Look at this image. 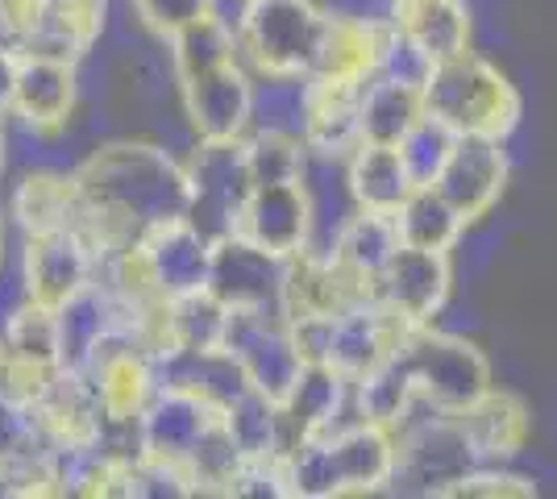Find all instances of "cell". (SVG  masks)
<instances>
[{"mask_svg": "<svg viewBox=\"0 0 557 499\" xmlns=\"http://www.w3.org/2000/svg\"><path fill=\"white\" fill-rule=\"evenodd\" d=\"M84 191V234L96 246L100 262L129 250L134 241L163 225L191 216V175L187 163L163 142L116 138L96 146L75 166Z\"/></svg>", "mask_w": 557, "mask_h": 499, "instance_id": "cell-1", "label": "cell"}, {"mask_svg": "<svg viewBox=\"0 0 557 499\" xmlns=\"http://www.w3.org/2000/svg\"><path fill=\"white\" fill-rule=\"evenodd\" d=\"M287 499L383 496L395 475V433L349 416L325 437H308L283 450Z\"/></svg>", "mask_w": 557, "mask_h": 499, "instance_id": "cell-2", "label": "cell"}, {"mask_svg": "<svg viewBox=\"0 0 557 499\" xmlns=\"http://www.w3.org/2000/svg\"><path fill=\"white\" fill-rule=\"evenodd\" d=\"M424 113L449 125L458 138H499L508 142L524 117L520 88L491 59L466 50L437 63L424 79Z\"/></svg>", "mask_w": 557, "mask_h": 499, "instance_id": "cell-3", "label": "cell"}, {"mask_svg": "<svg viewBox=\"0 0 557 499\" xmlns=\"http://www.w3.org/2000/svg\"><path fill=\"white\" fill-rule=\"evenodd\" d=\"M333 4L325 0H237V50L258 79H308Z\"/></svg>", "mask_w": 557, "mask_h": 499, "instance_id": "cell-4", "label": "cell"}, {"mask_svg": "<svg viewBox=\"0 0 557 499\" xmlns=\"http://www.w3.org/2000/svg\"><path fill=\"white\" fill-rule=\"evenodd\" d=\"M395 358L417 387V400L433 412L458 416L483 391L495 387V371H491V358L483 354V346H474L462 333L437 329V325L408 329Z\"/></svg>", "mask_w": 557, "mask_h": 499, "instance_id": "cell-5", "label": "cell"}, {"mask_svg": "<svg viewBox=\"0 0 557 499\" xmlns=\"http://www.w3.org/2000/svg\"><path fill=\"white\" fill-rule=\"evenodd\" d=\"M191 142H237L255 129L258 75L237 59H221L196 72L171 75Z\"/></svg>", "mask_w": 557, "mask_h": 499, "instance_id": "cell-6", "label": "cell"}, {"mask_svg": "<svg viewBox=\"0 0 557 499\" xmlns=\"http://www.w3.org/2000/svg\"><path fill=\"white\" fill-rule=\"evenodd\" d=\"M474 466L458 416L420 404L412 421L395 433L392 491L404 496H445V487Z\"/></svg>", "mask_w": 557, "mask_h": 499, "instance_id": "cell-7", "label": "cell"}, {"mask_svg": "<svg viewBox=\"0 0 557 499\" xmlns=\"http://www.w3.org/2000/svg\"><path fill=\"white\" fill-rule=\"evenodd\" d=\"M96 387V400L104 408L109 428H134L141 408L163 387V362L141 346L125 325H113L96 341L88 358L75 366Z\"/></svg>", "mask_w": 557, "mask_h": 499, "instance_id": "cell-8", "label": "cell"}, {"mask_svg": "<svg viewBox=\"0 0 557 499\" xmlns=\"http://www.w3.org/2000/svg\"><path fill=\"white\" fill-rule=\"evenodd\" d=\"M225 354L242 366L246 383L283 404L304 371V354L278 309H230Z\"/></svg>", "mask_w": 557, "mask_h": 499, "instance_id": "cell-9", "label": "cell"}, {"mask_svg": "<svg viewBox=\"0 0 557 499\" xmlns=\"http://www.w3.org/2000/svg\"><path fill=\"white\" fill-rule=\"evenodd\" d=\"M96 279H100V254L84 229H50L22 238L17 284L25 300L59 312L75 296H84Z\"/></svg>", "mask_w": 557, "mask_h": 499, "instance_id": "cell-10", "label": "cell"}, {"mask_svg": "<svg viewBox=\"0 0 557 499\" xmlns=\"http://www.w3.org/2000/svg\"><path fill=\"white\" fill-rule=\"evenodd\" d=\"M216 421H221V408L209 404L200 391L163 379V387L150 396V404L134 421V450L146 462H163L187 475L191 453L205 446Z\"/></svg>", "mask_w": 557, "mask_h": 499, "instance_id": "cell-11", "label": "cell"}, {"mask_svg": "<svg viewBox=\"0 0 557 499\" xmlns=\"http://www.w3.org/2000/svg\"><path fill=\"white\" fill-rule=\"evenodd\" d=\"M134 262L159 300H184L209 291L212 238L191 216L163 221L134 241Z\"/></svg>", "mask_w": 557, "mask_h": 499, "instance_id": "cell-12", "label": "cell"}, {"mask_svg": "<svg viewBox=\"0 0 557 499\" xmlns=\"http://www.w3.org/2000/svg\"><path fill=\"white\" fill-rule=\"evenodd\" d=\"M454 291V254L417 250V246H395V254L374 275V300L399 316L408 329L437 325V316L449 304Z\"/></svg>", "mask_w": 557, "mask_h": 499, "instance_id": "cell-13", "label": "cell"}, {"mask_svg": "<svg viewBox=\"0 0 557 499\" xmlns=\"http://www.w3.org/2000/svg\"><path fill=\"white\" fill-rule=\"evenodd\" d=\"M230 234L255 241L275 259H292L317 241V213L304 179L292 184H255L233 213Z\"/></svg>", "mask_w": 557, "mask_h": 499, "instance_id": "cell-14", "label": "cell"}, {"mask_svg": "<svg viewBox=\"0 0 557 499\" xmlns=\"http://www.w3.org/2000/svg\"><path fill=\"white\" fill-rule=\"evenodd\" d=\"M29 425L50 450L63 453V458L92 453L109 441V421H104V408L96 400V387L75 366H63L54 375L47 396L29 412Z\"/></svg>", "mask_w": 557, "mask_h": 499, "instance_id": "cell-15", "label": "cell"}, {"mask_svg": "<svg viewBox=\"0 0 557 499\" xmlns=\"http://www.w3.org/2000/svg\"><path fill=\"white\" fill-rule=\"evenodd\" d=\"M387 42H392L387 13L342 4V9L329 13L325 38H321V54H317L312 75L317 79H333V84H349V88H362L383 67Z\"/></svg>", "mask_w": 557, "mask_h": 499, "instance_id": "cell-16", "label": "cell"}, {"mask_svg": "<svg viewBox=\"0 0 557 499\" xmlns=\"http://www.w3.org/2000/svg\"><path fill=\"white\" fill-rule=\"evenodd\" d=\"M508 142H499V138H458L449 159H445L442 175L433 179V188L458 209V216L470 229L483 216L495 213V204L508 191Z\"/></svg>", "mask_w": 557, "mask_h": 499, "instance_id": "cell-17", "label": "cell"}, {"mask_svg": "<svg viewBox=\"0 0 557 499\" xmlns=\"http://www.w3.org/2000/svg\"><path fill=\"white\" fill-rule=\"evenodd\" d=\"M184 163L191 175V221L209 238L230 234L233 213L250 191L242 138L237 142H191Z\"/></svg>", "mask_w": 557, "mask_h": 499, "instance_id": "cell-18", "label": "cell"}, {"mask_svg": "<svg viewBox=\"0 0 557 499\" xmlns=\"http://www.w3.org/2000/svg\"><path fill=\"white\" fill-rule=\"evenodd\" d=\"M79 104V63L54 54L17 50V84H13V117L29 134H63Z\"/></svg>", "mask_w": 557, "mask_h": 499, "instance_id": "cell-19", "label": "cell"}, {"mask_svg": "<svg viewBox=\"0 0 557 499\" xmlns=\"http://www.w3.org/2000/svg\"><path fill=\"white\" fill-rule=\"evenodd\" d=\"M404 337H408V325H404L399 316H392V312L371 296V300H358V304H349L346 312L329 316L325 354H321V362L354 383L358 375L374 371L379 362H387V358L399 350Z\"/></svg>", "mask_w": 557, "mask_h": 499, "instance_id": "cell-20", "label": "cell"}, {"mask_svg": "<svg viewBox=\"0 0 557 499\" xmlns=\"http://www.w3.org/2000/svg\"><path fill=\"white\" fill-rule=\"evenodd\" d=\"M358 300H371V287L346 275L325 250L308 246L300 254L283 259V279H278L275 309L283 321H304V316H337Z\"/></svg>", "mask_w": 557, "mask_h": 499, "instance_id": "cell-21", "label": "cell"}, {"mask_svg": "<svg viewBox=\"0 0 557 499\" xmlns=\"http://www.w3.org/2000/svg\"><path fill=\"white\" fill-rule=\"evenodd\" d=\"M283 259L267 254L255 241L221 234L212 238L209 291L225 309H275Z\"/></svg>", "mask_w": 557, "mask_h": 499, "instance_id": "cell-22", "label": "cell"}, {"mask_svg": "<svg viewBox=\"0 0 557 499\" xmlns=\"http://www.w3.org/2000/svg\"><path fill=\"white\" fill-rule=\"evenodd\" d=\"M362 88L333 84V79H304L300 100V138L312 159H346L362 142V117H358Z\"/></svg>", "mask_w": 557, "mask_h": 499, "instance_id": "cell-23", "label": "cell"}, {"mask_svg": "<svg viewBox=\"0 0 557 499\" xmlns=\"http://www.w3.org/2000/svg\"><path fill=\"white\" fill-rule=\"evenodd\" d=\"M458 425L474 462H516L533 437V408L508 387H491L466 412H458Z\"/></svg>", "mask_w": 557, "mask_h": 499, "instance_id": "cell-24", "label": "cell"}, {"mask_svg": "<svg viewBox=\"0 0 557 499\" xmlns=\"http://www.w3.org/2000/svg\"><path fill=\"white\" fill-rule=\"evenodd\" d=\"M387 22L399 38L437 67L445 59H458L474 38V13L466 0H387Z\"/></svg>", "mask_w": 557, "mask_h": 499, "instance_id": "cell-25", "label": "cell"}, {"mask_svg": "<svg viewBox=\"0 0 557 499\" xmlns=\"http://www.w3.org/2000/svg\"><path fill=\"white\" fill-rule=\"evenodd\" d=\"M278 408H283V425H287V446L308 441V437H325L354 416L349 412V379L325 362H304L300 379Z\"/></svg>", "mask_w": 557, "mask_h": 499, "instance_id": "cell-26", "label": "cell"}, {"mask_svg": "<svg viewBox=\"0 0 557 499\" xmlns=\"http://www.w3.org/2000/svg\"><path fill=\"white\" fill-rule=\"evenodd\" d=\"M342 175H346V191L354 209H367V213H387L392 216L408 191L417 188L412 171L404 163L399 146L387 142H358L342 159Z\"/></svg>", "mask_w": 557, "mask_h": 499, "instance_id": "cell-27", "label": "cell"}, {"mask_svg": "<svg viewBox=\"0 0 557 499\" xmlns=\"http://www.w3.org/2000/svg\"><path fill=\"white\" fill-rule=\"evenodd\" d=\"M9 221L25 234L79 229L84 225V191L75 171H29L13 188Z\"/></svg>", "mask_w": 557, "mask_h": 499, "instance_id": "cell-28", "label": "cell"}, {"mask_svg": "<svg viewBox=\"0 0 557 499\" xmlns=\"http://www.w3.org/2000/svg\"><path fill=\"white\" fill-rule=\"evenodd\" d=\"M104 29H109V0H47L42 22L22 50L84 63L96 42L104 38Z\"/></svg>", "mask_w": 557, "mask_h": 499, "instance_id": "cell-29", "label": "cell"}, {"mask_svg": "<svg viewBox=\"0 0 557 499\" xmlns=\"http://www.w3.org/2000/svg\"><path fill=\"white\" fill-rule=\"evenodd\" d=\"M399 234H395V221L387 213H367V209H349V216L337 225V234L329 238L325 254L346 275H354L358 284L371 287L374 296V275L383 271V262L395 254Z\"/></svg>", "mask_w": 557, "mask_h": 499, "instance_id": "cell-30", "label": "cell"}, {"mask_svg": "<svg viewBox=\"0 0 557 499\" xmlns=\"http://www.w3.org/2000/svg\"><path fill=\"white\" fill-rule=\"evenodd\" d=\"M358 117H362V142L399 146V138L424 117V84L374 75L371 84H362Z\"/></svg>", "mask_w": 557, "mask_h": 499, "instance_id": "cell-31", "label": "cell"}, {"mask_svg": "<svg viewBox=\"0 0 557 499\" xmlns=\"http://www.w3.org/2000/svg\"><path fill=\"white\" fill-rule=\"evenodd\" d=\"M420 408L417 400V387L408 379V371L399 366V358H387V362H379L374 371L367 375H358V379L349 383V412L358 416V421H371L379 428H399L412 421V412Z\"/></svg>", "mask_w": 557, "mask_h": 499, "instance_id": "cell-32", "label": "cell"}, {"mask_svg": "<svg viewBox=\"0 0 557 499\" xmlns=\"http://www.w3.org/2000/svg\"><path fill=\"white\" fill-rule=\"evenodd\" d=\"M392 221L399 241L404 246H417V250L454 254L466 238V221L433 184H417V188L408 191V200L395 209Z\"/></svg>", "mask_w": 557, "mask_h": 499, "instance_id": "cell-33", "label": "cell"}, {"mask_svg": "<svg viewBox=\"0 0 557 499\" xmlns=\"http://www.w3.org/2000/svg\"><path fill=\"white\" fill-rule=\"evenodd\" d=\"M221 421L230 428L233 446L246 462L258 458H278L287 450V425H283V408L275 400H267L262 391L246 387L237 400L221 408Z\"/></svg>", "mask_w": 557, "mask_h": 499, "instance_id": "cell-34", "label": "cell"}, {"mask_svg": "<svg viewBox=\"0 0 557 499\" xmlns=\"http://www.w3.org/2000/svg\"><path fill=\"white\" fill-rule=\"evenodd\" d=\"M225 325H230V309H225L212 291H196V296H184V300H171V304H166L171 358L225 350ZM171 358H166V362H171Z\"/></svg>", "mask_w": 557, "mask_h": 499, "instance_id": "cell-35", "label": "cell"}, {"mask_svg": "<svg viewBox=\"0 0 557 499\" xmlns=\"http://www.w3.org/2000/svg\"><path fill=\"white\" fill-rule=\"evenodd\" d=\"M246 171H250V188L255 184H292L304 179V171L312 163L308 146L296 129H275V125H255L246 138Z\"/></svg>", "mask_w": 557, "mask_h": 499, "instance_id": "cell-36", "label": "cell"}, {"mask_svg": "<svg viewBox=\"0 0 557 499\" xmlns=\"http://www.w3.org/2000/svg\"><path fill=\"white\" fill-rule=\"evenodd\" d=\"M4 350L17 362H38V366H63V346H59V312L42 309L34 300H17L0 321Z\"/></svg>", "mask_w": 557, "mask_h": 499, "instance_id": "cell-37", "label": "cell"}, {"mask_svg": "<svg viewBox=\"0 0 557 499\" xmlns=\"http://www.w3.org/2000/svg\"><path fill=\"white\" fill-rule=\"evenodd\" d=\"M445 496L454 499H524L536 496V478L516 471L511 462H474L466 475H458Z\"/></svg>", "mask_w": 557, "mask_h": 499, "instance_id": "cell-38", "label": "cell"}, {"mask_svg": "<svg viewBox=\"0 0 557 499\" xmlns=\"http://www.w3.org/2000/svg\"><path fill=\"white\" fill-rule=\"evenodd\" d=\"M454 142H458V134H454L449 125H442L437 117L424 113V117L399 138V154H404V163H408L417 184H433V179L442 175V166H445V159H449Z\"/></svg>", "mask_w": 557, "mask_h": 499, "instance_id": "cell-39", "label": "cell"}, {"mask_svg": "<svg viewBox=\"0 0 557 499\" xmlns=\"http://www.w3.org/2000/svg\"><path fill=\"white\" fill-rule=\"evenodd\" d=\"M129 9H134V17H138L146 34H154L159 42H166L184 25L200 22L205 13H212L216 0H129Z\"/></svg>", "mask_w": 557, "mask_h": 499, "instance_id": "cell-40", "label": "cell"}, {"mask_svg": "<svg viewBox=\"0 0 557 499\" xmlns=\"http://www.w3.org/2000/svg\"><path fill=\"white\" fill-rule=\"evenodd\" d=\"M13 84H17V50L0 42V121L13 113Z\"/></svg>", "mask_w": 557, "mask_h": 499, "instance_id": "cell-41", "label": "cell"}, {"mask_svg": "<svg viewBox=\"0 0 557 499\" xmlns=\"http://www.w3.org/2000/svg\"><path fill=\"white\" fill-rule=\"evenodd\" d=\"M4 163H9V138H4V121H0V175H4Z\"/></svg>", "mask_w": 557, "mask_h": 499, "instance_id": "cell-42", "label": "cell"}, {"mask_svg": "<svg viewBox=\"0 0 557 499\" xmlns=\"http://www.w3.org/2000/svg\"><path fill=\"white\" fill-rule=\"evenodd\" d=\"M0 275H4V216H0Z\"/></svg>", "mask_w": 557, "mask_h": 499, "instance_id": "cell-43", "label": "cell"}, {"mask_svg": "<svg viewBox=\"0 0 557 499\" xmlns=\"http://www.w3.org/2000/svg\"><path fill=\"white\" fill-rule=\"evenodd\" d=\"M4 358H9V350H4V333H0V371H4Z\"/></svg>", "mask_w": 557, "mask_h": 499, "instance_id": "cell-44", "label": "cell"}]
</instances>
